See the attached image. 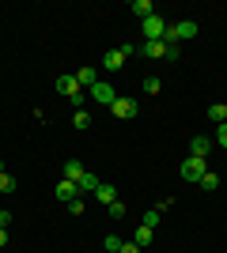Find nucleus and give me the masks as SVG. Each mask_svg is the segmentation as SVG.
Returning a JSON list of instances; mask_svg holds the SVG:
<instances>
[{
    "label": "nucleus",
    "mask_w": 227,
    "mask_h": 253,
    "mask_svg": "<svg viewBox=\"0 0 227 253\" xmlns=\"http://www.w3.org/2000/svg\"><path fill=\"white\" fill-rule=\"evenodd\" d=\"M57 95H65V98H72L76 106H80V110H84V95H80V84H76V76L68 72V76H57Z\"/></svg>",
    "instance_id": "f257e3e1"
},
{
    "label": "nucleus",
    "mask_w": 227,
    "mask_h": 253,
    "mask_svg": "<svg viewBox=\"0 0 227 253\" xmlns=\"http://www.w3.org/2000/svg\"><path fill=\"white\" fill-rule=\"evenodd\" d=\"M167 27H171V23L163 19L159 11H155V15H148V19H144V42H163Z\"/></svg>",
    "instance_id": "f03ea898"
},
{
    "label": "nucleus",
    "mask_w": 227,
    "mask_h": 253,
    "mask_svg": "<svg viewBox=\"0 0 227 253\" xmlns=\"http://www.w3.org/2000/svg\"><path fill=\"white\" fill-rule=\"evenodd\" d=\"M136 110H140V102H136V98H129V95H118V98H114V106H110V114L121 117V121H133V117H136Z\"/></svg>",
    "instance_id": "7ed1b4c3"
},
{
    "label": "nucleus",
    "mask_w": 227,
    "mask_h": 253,
    "mask_svg": "<svg viewBox=\"0 0 227 253\" xmlns=\"http://www.w3.org/2000/svg\"><path fill=\"white\" fill-rule=\"evenodd\" d=\"M205 170H208V159L189 155V159L182 163V178H185V181H201V178H205Z\"/></svg>",
    "instance_id": "20e7f679"
},
{
    "label": "nucleus",
    "mask_w": 227,
    "mask_h": 253,
    "mask_svg": "<svg viewBox=\"0 0 227 253\" xmlns=\"http://www.w3.org/2000/svg\"><path fill=\"white\" fill-rule=\"evenodd\" d=\"M57 201H65V204H72L76 197H80V185H76V181H68V178H61L57 181V193H53Z\"/></svg>",
    "instance_id": "39448f33"
},
{
    "label": "nucleus",
    "mask_w": 227,
    "mask_h": 253,
    "mask_svg": "<svg viewBox=\"0 0 227 253\" xmlns=\"http://www.w3.org/2000/svg\"><path fill=\"white\" fill-rule=\"evenodd\" d=\"M91 98H95V102H106V106H114V98H118V95H114V87H110L106 80H98V84L91 87Z\"/></svg>",
    "instance_id": "423d86ee"
},
{
    "label": "nucleus",
    "mask_w": 227,
    "mask_h": 253,
    "mask_svg": "<svg viewBox=\"0 0 227 253\" xmlns=\"http://www.w3.org/2000/svg\"><path fill=\"white\" fill-rule=\"evenodd\" d=\"M140 57H148V61H167V42H144Z\"/></svg>",
    "instance_id": "0eeeda50"
},
{
    "label": "nucleus",
    "mask_w": 227,
    "mask_h": 253,
    "mask_svg": "<svg viewBox=\"0 0 227 253\" xmlns=\"http://www.w3.org/2000/svg\"><path fill=\"white\" fill-rule=\"evenodd\" d=\"M208 151H212V140H208V136H193V140H189V155L208 159Z\"/></svg>",
    "instance_id": "6e6552de"
},
{
    "label": "nucleus",
    "mask_w": 227,
    "mask_h": 253,
    "mask_svg": "<svg viewBox=\"0 0 227 253\" xmlns=\"http://www.w3.org/2000/svg\"><path fill=\"white\" fill-rule=\"evenodd\" d=\"M121 64H125V53H121V49H106V57H102V68H106V72H118Z\"/></svg>",
    "instance_id": "1a4fd4ad"
},
{
    "label": "nucleus",
    "mask_w": 227,
    "mask_h": 253,
    "mask_svg": "<svg viewBox=\"0 0 227 253\" xmlns=\"http://www.w3.org/2000/svg\"><path fill=\"white\" fill-rule=\"evenodd\" d=\"M72 76H76V84H80V87H87V91H91V87L98 84V72H95V68H87V64L80 68V72H72Z\"/></svg>",
    "instance_id": "9d476101"
},
{
    "label": "nucleus",
    "mask_w": 227,
    "mask_h": 253,
    "mask_svg": "<svg viewBox=\"0 0 227 253\" xmlns=\"http://www.w3.org/2000/svg\"><path fill=\"white\" fill-rule=\"evenodd\" d=\"M95 197H98V204H106V208H110V204L118 201V189H114V185H106V181H102V185H98V189H95Z\"/></svg>",
    "instance_id": "9b49d317"
},
{
    "label": "nucleus",
    "mask_w": 227,
    "mask_h": 253,
    "mask_svg": "<svg viewBox=\"0 0 227 253\" xmlns=\"http://www.w3.org/2000/svg\"><path fill=\"white\" fill-rule=\"evenodd\" d=\"M84 174H87V170H84V163H80V159H68V163H65V178H68V181H80Z\"/></svg>",
    "instance_id": "f8f14e48"
},
{
    "label": "nucleus",
    "mask_w": 227,
    "mask_h": 253,
    "mask_svg": "<svg viewBox=\"0 0 227 253\" xmlns=\"http://www.w3.org/2000/svg\"><path fill=\"white\" fill-rule=\"evenodd\" d=\"M133 11H136V15H140V23H144L148 15H155V4H151V0H133Z\"/></svg>",
    "instance_id": "ddd939ff"
},
{
    "label": "nucleus",
    "mask_w": 227,
    "mask_h": 253,
    "mask_svg": "<svg viewBox=\"0 0 227 253\" xmlns=\"http://www.w3.org/2000/svg\"><path fill=\"white\" fill-rule=\"evenodd\" d=\"M133 242L140 246V250H148V246H151V227H144V223H140V227H136V234H133Z\"/></svg>",
    "instance_id": "4468645a"
},
{
    "label": "nucleus",
    "mask_w": 227,
    "mask_h": 253,
    "mask_svg": "<svg viewBox=\"0 0 227 253\" xmlns=\"http://www.w3.org/2000/svg\"><path fill=\"white\" fill-rule=\"evenodd\" d=\"M197 185H201V189H208V193H216V189H220V174H212V170H205V178L197 181Z\"/></svg>",
    "instance_id": "2eb2a0df"
},
{
    "label": "nucleus",
    "mask_w": 227,
    "mask_h": 253,
    "mask_svg": "<svg viewBox=\"0 0 227 253\" xmlns=\"http://www.w3.org/2000/svg\"><path fill=\"white\" fill-rule=\"evenodd\" d=\"M76 185H80V193H95V189H98V185H102V181H98V178H95V174H84V178L76 181Z\"/></svg>",
    "instance_id": "dca6fc26"
},
{
    "label": "nucleus",
    "mask_w": 227,
    "mask_h": 253,
    "mask_svg": "<svg viewBox=\"0 0 227 253\" xmlns=\"http://www.w3.org/2000/svg\"><path fill=\"white\" fill-rule=\"evenodd\" d=\"M208 117H212L216 125H224V121H227V106L224 102H212V106H208Z\"/></svg>",
    "instance_id": "f3484780"
},
{
    "label": "nucleus",
    "mask_w": 227,
    "mask_h": 253,
    "mask_svg": "<svg viewBox=\"0 0 227 253\" xmlns=\"http://www.w3.org/2000/svg\"><path fill=\"white\" fill-rule=\"evenodd\" d=\"M72 125L76 128H87V125H91V114H87V110H76V114H72Z\"/></svg>",
    "instance_id": "a211bd4d"
},
{
    "label": "nucleus",
    "mask_w": 227,
    "mask_h": 253,
    "mask_svg": "<svg viewBox=\"0 0 227 253\" xmlns=\"http://www.w3.org/2000/svg\"><path fill=\"white\" fill-rule=\"evenodd\" d=\"M118 49L125 53V61H129V57H140V45H136V42H121Z\"/></svg>",
    "instance_id": "6ab92c4d"
},
{
    "label": "nucleus",
    "mask_w": 227,
    "mask_h": 253,
    "mask_svg": "<svg viewBox=\"0 0 227 253\" xmlns=\"http://www.w3.org/2000/svg\"><path fill=\"white\" fill-rule=\"evenodd\" d=\"M102 246H106L110 253H121V246H125V242H121L118 234H106V242H102Z\"/></svg>",
    "instance_id": "aec40b11"
},
{
    "label": "nucleus",
    "mask_w": 227,
    "mask_h": 253,
    "mask_svg": "<svg viewBox=\"0 0 227 253\" xmlns=\"http://www.w3.org/2000/svg\"><path fill=\"white\" fill-rule=\"evenodd\" d=\"M159 215H163L159 208H151V211H144V227H151V231H155V223H159Z\"/></svg>",
    "instance_id": "412c9836"
},
{
    "label": "nucleus",
    "mask_w": 227,
    "mask_h": 253,
    "mask_svg": "<svg viewBox=\"0 0 227 253\" xmlns=\"http://www.w3.org/2000/svg\"><path fill=\"white\" fill-rule=\"evenodd\" d=\"M144 91H148V95H159V91H163V84L155 80V76H148V80H144Z\"/></svg>",
    "instance_id": "4be33fe9"
},
{
    "label": "nucleus",
    "mask_w": 227,
    "mask_h": 253,
    "mask_svg": "<svg viewBox=\"0 0 227 253\" xmlns=\"http://www.w3.org/2000/svg\"><path fill=\"white\" fill-rule=\"evenodd\" d=\"M106 211H110V219H125V204H121V201H114Z\"/></svg>",
    "instance_id": "5701e85b"
},
{
    "label": "nucleus",
    "mask_w": 227,
    "mask_h": 253,
    "mask_svg": "<svg viewBox=\"0 0 227 253\" xmlns=\"http://www.w3.org/2000/svg\"><path fill=\"white\" fill-rule=\"evenodd\" d=\"M0 193H15V178L11 174H0Z\"/></svg>",
    "instance_id": "b1692460"
},
{
    "label": "nucleus",
    "mask_w": 227,
    "mask_h": 253,
    "mask_svg": "<svg viewBox=\"0 0 227 253\" xmlns=\"http://www.w3.org/2000/svg\"><path fill=\"white\" fill-rule=\"evenodd\" d=\"M216 144H220V148H227V121H224V125H216Z\"/></svg>",
    "instance_id": "393cba45"
},
{
    "label": "nucleus",
    "mask_w": 227,
    "mask_h": 253,
    "mask_svg": "<svg viewBox=\"0 0 227 253\" xmlns=\"http://www.w3.org/2000/svg\"><path fill=\"white\" fill-rule=\"evenodd\" d=\"M68 211H72V215H84V201H80V197H76V201L68 204Z\"/></svg>",
    "instance_id": "a878e982"
},
{
    "label": "nucleus",
    "mask_w": 227,
    "mask_h": 253,
    "mask_svg": "<svg viewBox=\"0 0 227 253\" xmlns=\"http://www.w3.org/2000/svg\"><path fill=\"white\" fill-rule=\"evenodd\" d=\"M121 253H144V250H140V246H136V242H133V238H129V242L121 246Z\"/></svg>",
    "instance_id": "bb28decb"
},
{
    "label": "nucleus",
    "mask_w": 227,
    "mask_h": 253,
    "mask_svg": "<svg viewBox=\"0 0 227 253\" xmlns=\"http://www.w3.org/2000/svg\"><path fill=\"white\" fill-rule=\"evenodd\" d=\"M8 223H11V211H4V208H0V227H4V231H8Z\"/></svg>",
    "instance_id": "cd10ccee"
},
{
    "label": "nucleus",
    "mask_w": 227,
    "mask_h": 253,
    "mask_svg": "<svg viewBox=\"0 0 227 253\" xmlns=\"http://www.w3.org/2000/svg\"><path fill=\"white\" fill-rule=\"evenodd\" d=\"M4 246H8V231H4V227H0V250H4Z\"/></svg>",
    "instance_id": "c85d7f7f"
},
{
    "label": "nucleus",
    "mask_w": 227,
    "mask_h": 253,
    "mask_svg": "<svg viewBox=\"0 0 227 253\" xmlns=\"http://www.w3.org/2000/svg\"><path fill=\"white\" fill-rule=\"evenodd\" d=\"M0 174H4V159H0Z\"/></svg>",
    "instance_id": "c756f323"
}]
</instances>
